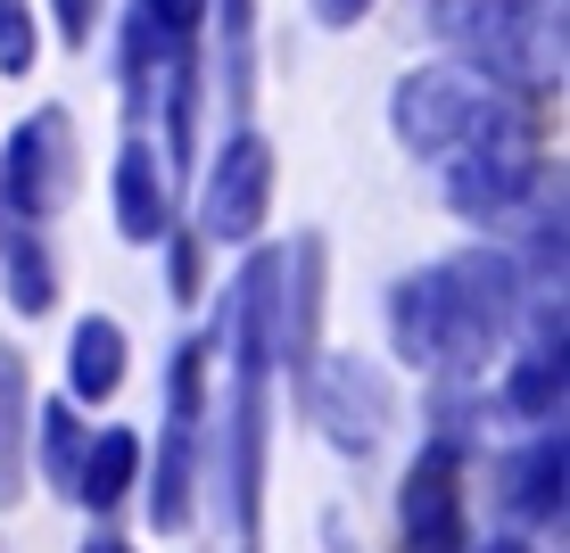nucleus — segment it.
<instances>
[{
	"label": "nucleus",
	"mask_w": 570,
	"mask_h": 553,
	"mask_svg": "<svg viewBox=\"0 0 570 553\" xmlns=\"http://www.w3.org/2000/svg\"><path fill=\"white\" fill-rule=\"evenodd\" d=\"M430 26L480 67L488 91H504L521 108L562 75V33L546 17V0H430Z\"/></svg>",
	"instance_id": "f03ea898"
},
{
	"label": "nucleus",
	"mask_w": 570,
	"mask_h": 553,
	"mask_svg": "<svg viewBox=\"0 0 570 553\" xmlns=\"http://www.w3.org/2000/svg\"><path fill=\"white\" fill-rule=\"evenodd\" d=\"M521 314V273L513 256L471 248L446 256L430 273H405L397 298H389V330H397V355L414 372H446V381H471L488 364V347H504Z\"/></svg>",
	"instance_id": "f257e3e1"
},
{
	"label": "nucleus",
	"mask_w": 570,
	"mask_h": 553,
	"mask_svg": "<svg viewBox=\"0 0 570 553\" xmlns=\"http://www.w3.org/2000/svg\"><path fill=\"white\" fill-rule=\"evenodd\" d=\"M141 26L157 33V50H199V26H207V0H141Z\"/></svg>",
	"instance_id": "f3484780"
},
{
	"label": "nucleus",
	"mask_w": 570,
	"mask_h": 553,
	"mask_svg": "<svg viewBox=\"0 0 570 553\" xmlns=\"http://www.w3.org/2000/svg\"><path fill=\"white\" fill-rule=\"evenodd\" d=\"M50 298H58V282H50L42 240H17V248H9V306H17V314H50Z\"/></svg>",
	"instance_id": "dca6fc26"
},
{
	"label": "nucleus",
	"mask_w": 570,
	"mask_h": 553,
	"mask_svg": "<svg viewBox=\"0 0 570 553\" xmlns=\"http://www.w3.org/2000/svg\"><path fill=\"white\" fill-rule=\"evenodd\" d=\"M265 199H273V141L265 132H232L207 166V190H199V240H257L265 224Z\"/></svg>",
	"instance_id": "423d86ee"
},
{
	"label": "nucleus",
	"mask_w": 570,
	"mask_h": 553,
	"mask_svg": "<svg viewBox=\"0 0 570 553\" xmlns=\"http://www.w3.org/2000/svg\"><path fill=\"white\" fill-rule=\"evenodd\" d=\"M529 190H538V116L521 100H497V116L446 157V199H455V215H471V224H497Z\"/></svg>",
	"instance_id": "7ed1b4c3"
},
{
	"label": "nucleus",
	"mask_w": 570,
	"mask_h": 553,
	"mask_svg": "<svg viewBox=\"0 0 570 553\" xmlns=\"http://www.w3.org/2000/svg\"><path fill=\"white\" fill-rule=\"evenodd\" d=\"M83 553H132V545H116V537H91V545H83Z\"/></svg>",
	"instance_id": "b1692460"
},
{
	"label": "nucleus",
	"mask_w": 570,
	"mask_h": 553,
	"mask_svg": "<svg viewBox=\"0 0 570 553\" xmlns=\"http://www.w3.org/2000/svg\"><path fill=\"white\" fill-rule=\"evenodd\" d=\"M33 58H42L33 9H26V0H0V75H33Z\"/></svg>",
	"instance_id": "6ab92c4d"
},
{
	"label": "nucleus",
	"mask_w": 570,
	"mask_h": 553,
	"mask_svg": "<svg viewBox=\"0 0 570 553\" xmlns=\"http://www.w3.org/2000/svg\"><path fill=\"white\" fill-rule=\"evenodd\" d=\"M504 512L529 529L562 521V429H538L521 454H504Z\"/></svg>",
	"instance_id": "9d476101"
},
{
	"label": "nucleus",
	"mask_w": 570,
	"mask_h": 553,
	"mask_svg": "<svg viewBox=\"0 0 570 553\" xmlns=\"http://www.w3.org/2000/svg\"><path fill=\"white\" fill-rule=\"evenodd\" d=\"M26 429H33V372L17 347H0V512L26 496Z\"/></svg>",
	"instance_id": "9b49d317"
},
{
	"label": "nucleus",
	"mask_w": 570,
	"mask_h": 553,
	"mask_svg": "<svg viewBox=\"0 0 570 553\" xmlns=\"http://www.w3.org/2000/svg\"><path fill=\"white\" fill-rule=\"evenodd\" d=\"M67 388L91 405H108L116 388H125V330L108 323V314H83L67 339Z\"/></svg>",
	"instance_id": "f8f14e48"
},
{
	"label": "nucleus",
	"mask_w": 570,
	"mask_h": 553,
	"mask_svg": "<svg viewBox=\"0 0 570 553\" xmlns=\"http://www.w3.org/2000/svg\"><path fill=\"white\" fill-rule=\"evenodd\" d=\"M248 42H257V0H224V91L248 100Z\"/></svg>",
	"instance_id": "a211bd4d"
},
{
	"label": "nucleus",
	"mask_w": 570,
	"mask_h": 553,
	"mask_svg": "<svg viewBox=\"0 0 570 553\" xmlns=\"http://www.w3.org/2000/svg\"><path fill=\"white\" fill-rule=\"evenodd\" d=\"M190 429L199 422H166V446H157V487H149V521L166 529H183L190 521Z\"/></svg>",
	"instance_id": "4468645a"
},
{
	"label": "nucleus",
	"mask_w": 570,
	"mask_h": 553,
	"mask_svg": "<svg viewBox=\"0 0 570 553\" xmlns=\"http://www.w3.org/2000/svg\"><path fill=\"white\" fill-rule=\"evenodd\" d=\"M397 521H405V553H471V529H463V454H455V438L422 446V463L405 471Z\"/></svg>",
	"instance_id": "6e6552de"
},
{
	"label": "nucleus",
	"mask_w": 570,
	"mask_h": 553,
	"mask_svg": "<svg viewBox=\"0 0 570 553\" xmlns=\"http://www.w3.org/2000/svg\"><path fill=\"white\" fill-rule=\"evenodd\" d=\"M306 413L340 454H372L381 429H389V388H381V372H372L364 355H323V364L306 372Z\"/></svg>",
	"instance_id": "0eeeda50"
},
{
	"label": "nucleus",
	"mask_w": 570,
	"mask_h": 553,
	"mask_svg": "<svg viewBox=\"0 0 570 553\" xmlns=\"http://www.w3.org/2000/svg\"><path fill=\"white\" fill-rule=\"evenodd\" d=\"M364 9H372V0H314V17H323V26H364Z\"/></svg>",
	"instance_id": "4be33fe9"
},
{
	"label": "nucleus",
	"mask_w": 570,
	"mask_h": 553,
	"mask_svg": "<svg viewBox=\"0 0 570 553\" xmlns=\"http://www.w3.org/2000/svg\"><path fill=\"white\" fill-rule=\"evenodd\" d=\"M33 429H42L50 487H67V496H75V463H83V422H75V405H42V413H33Z\"/></svg>",
	"instance_id": "2eb2a0df"
},
{
	"label": "nucleus",
	"mask_w": 570,
	"mask_h": 553,
	"mask_svg": "<svg viewBox=\"0 0 570 553\" xmlns=\"http://www.w3.org/2000/svg\"><path fill=\"white\" fill-rule=\"evenodd\" d=\"M166 265H174V298H199V240L166 231Z\"/></svg>",
	"instance_id": "aec40b11"
},
{
	"label": "nucleus",
	"mask_w": 570,
	"mask_h": 553,
	"mask_svg": "<svg viewBox=\"0 0 570 553\" xmlns=\"http://www.w3.org/2000/svg\"><path fill=\"white\" fill-rule=\"evenodd\" d=\"M67 190H75V125L67 108H33L0 149V207L42 224V215L67 207Z\"/></svg>",
	"instance_id": "39448f33"
},
{
	"label": "nucleus",
	"mask_w": 570,
	"mask_h": 553,
	"mask_svg": "<svg viewBox=\"0 0 570 553\" xmlns=\"http://www.w3.org/2000/svg\"><path fill=\"white\" fill-rule=\"evenodd\" d=\"M91 26H100V0H58V33L75 50H91Z\"/></svg>",
	"instance_id": "412c9836"
},
{
	"label": "nucleus",
	"mask_w": 570,
	"mask_h": 553,
	"mask_svg": "<svg viewBox=\"0 0 570 553\" xmlns=\"http://www.w3.org/2000/svg\"><path fill=\"white\" fill-rule=\"evenodd\" d=\"M504 91H488L480 75H463V67H414L397 91H389V125H397V141L414 149V157H455L471 132L497 116Z\"/></svg>",
	"instance_id": "20e7f679"
},
{
	"label": "nucleus",
	"mask_w": 570,
	"mask_h": 553,
	"mask_svg": "<svg viewBox=\"0 0 570 553\" xmlns=\"http://www.w3.org/2000/svg\"><path fill=\"white\" fill-rule=\"evenodd\" d=\"M116 231H125L132 248H157L174 231V207H166V166H157L149 141H125L116 157Z\"/></svg>",
	"instance_id": "1a4fd4ad"
},
{
	"label": "nucleus",
	"mask_w": 570,
	"mask_h": 553,
	"mask_svg": "<svg viewBox=\"0 0 570 553\" xmlns=\"http://www.w3.org/2000/svg\"><path fill=\"white\" fill-rule=\"evenodd\" d=\"M471 553H529L521 537H497V545H471Z\"/></svg>",
	"instance_id": "5701e85b"
},
{
	"label": "nucleus",
	"mask_w": 570,
	"mask_h": 553,
	"mask_svg": "<svg viewBox=\"0 0 570 553\" xmlns=\"http://www.w3.org/2000/svg\"><path fill=\"white\" fill-rule=\"evenodd\" d=\"M132 471H141V438H132V429H100V438L83 446V463H75V504H91V512L125 504Z\"/></svg>",
	"instance_id": "ddd939ff"
}]
</instances>
